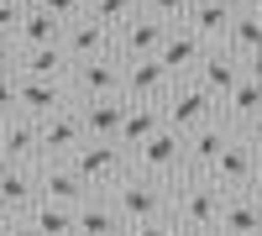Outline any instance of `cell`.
I'll use <instances>...</instances> for the list:
<instances>
[{"label":"cell","instance_id":"cell-1","mask_svg":"<svg viewBox=\"0 0 262 236\" xmlns=\"http://www.w3.org/2000/svg\"><path fill=\"white\" fill-rule=\"evenodd\" d=\"M111 205H116V216L126 221V231L142 226V221H163V216H173V184L147 179V174L131 168V174L111 189Z\"/></svg>","mask_w":262,"mask_h":236},{"label":"cell","instance_id":"cell-2","mask_svg":"<svg viewBox=\"0 0 262 236\" xmlns=\"http://www.w3.org/2000/svg\"><path fill=\"white\" fill-rule=\"evenodd\" d=\"M221 216H226V195L210 179L189 174V179L173 184V226H179V231H210L215 236Z\"/></svg>","mask_w":262,"mask_h":236},{"label":"cell","instance_id":"cell-3","mask_svg":"<svg viewBox=\"0 0 262 236\" xmlns=\"http://www.w3.org/2000/svg\"><path fill=\"white\" fill-rule=\"evenodd\" d=\"M163 121H168V132L189 137V132H200V126L221 121V100H215L200 79H173V90L163 100Z\"/></svg>","mask_w":262,"mask_h":236},{"label":"cell","instance_id":"cell-4","mask_svg":"<svg viewBox=\"0 0 262 236\" xmlns=\"http://www.w3.org/2000/svg\"><path fill=\"white\" fill-rule=\"evenodd\" d=\"M205 179L221 189L226 200H231V195H252L257 179H262V147H257V137H252V132H242V137H236L226 153H221V163H215Z\"/></svg>","mask_w":262,"mask_h":236},{"label":"cell","instance_id":"cell-5","mask_svg":"<svg viewBox=\"0 0 262 236\" xmlns=\"http://www.w3.org/2000/svg\"><path fill=\"white\" fill-rule=\"evenodd\" d=\"M69 163L79 168V179L90 184L95 195H111V189L131 174V153H126L121 142H84Z\"/></svg>","mask_w":262,"mask_h":236},{"label":"cell","instance_id":"cell-6","mask_svg":"<svg viewBox=\"0 0 262 236\" xmlns=\"http://www.w3.org/2000/svg\"><path fill=\"white\" fill-rule=\"evenodd\" d=\"M131 168H137V174H147V179H163V184L189 179V174H184V137L163 126V132L152 137L147 147H137V153H131Z\"/></svg>","mask_w":262,"mask_h":236},{"label":"cell","instance_id":"cell-7","mask_svg":"<svg viewBox=\"0 0 262 236\" xmlns=\"http://www.w3.org/2000/svg\"><path fill=\"white\" fill-rule=\"evenodd\" d=\"M121 79H126L121 53H105V58H84V63H74L69 90H74V100H111V95H121Z\"/></svg>","mask_w":262,"mask_h":236},{"label":"cell","instance_id":"cell-8","mask_svg":"<svg viewBox=\"0 0 262 236\" xmlns=\"http://www.w3.org/2000/svg\"><path fill=\"white\" fill-rule=\"evenodd\" d=\"M236 137H242V132H236L231 121H210V126H200V132H189L184 137V174H200L205 179Z\"/></svg>","mask_w":262,"mask_h":236},{"label":"cell","instance_id":"cell-9","mask_svg":"<svg viewBox=\"0 0 262 236\" xmlns=\"http://www.w3.org/2000/svg\"><path fill=\"white\" fill-rule=\"evenodd\" d=\"M42 126V163H69L84 142H90V132H84V121H79V105H69V111H58L48 121H37Z\"/></svg>","mask_w":262,"mask_h":236},{"label":"cell","instance_id":"cell-10","mask_svg":"<svg viewBox=\"0 0 262 236\" xmlns=\"http://www.w3.org/2000/svg\"><path fill=\"white\" fill-rule=\"evenodd\" d=\"M121 63H126V58H121ZM168 90H173V74L163 69L158 58H131V63H126L121 95H126L131 105H163V100H168Z\"/></svg>","mask_w":262,"mask_h":236},{"label":"cell","instance_id":"cell-11","mask_svg":"<svg viewBox=\"0 0 262 236\" xmlns=\"http://www.w3.org/2000/svg\"><path fill=\"white\" fill-rule=\"evenodd\" d=\"M37 189H42L48 205H69V210H79L84 200H95V189L79 179L74 163H37Z\"/></svg>","mask_w":262,"mask_h":236},{"label":"cell","instance_id":"cell-12","mask_svg":"<svg viewBox=\"0 0 262 236\" xmlns=\"http://www.w3.org/2000/svg\"><path fill=\"white\" fill-rule=\"evenodd\" d=\"M168 21H158V16H152V11H142V16H131L126 21V27L116 32V53L131 63V58H158L163 53V42H168Z\"/></svg>","mask_w":262,"mask_h":236},{"label":"cell","instance_id":"cell-13","mask_svg":"<svg viewBox=\"0 0 262 236\" xmlns=\"http://www.w3.org/2000/svg\"><path fill=\"white\" fill-rule=\"evenodd\" d=\"M205 53H210V42L194 32V27H173L168 42H163V53H158V63H163L173 79H194L200 63H205Z\"/></svg>","mask_w":262,"mask_h":236},{"label":"cell","instance_id":"cell-14","mask_svg":"<svg viewBox=\"0 0 262 236\" xmlns=\"http://www.w3.org/2000/svg\"><path fill=\"white\" fill-rule=\"evenodd\" d=\"M126 111H131L126 95H111V100H79V121H84V132H90V142H121Z\"/></svg>","mask_w":262,"mask_h":236},{"label":"cell","instance_id":"cell-15","mask_svg":"<svg viewBox=\"0 0 262 236\" xmlns=\"http://www.w3.org/2000/svg\"><path fill=\"white\" fill-rule=\"evenodd\" d=\"M69 105H79V100H74V90L63 79H21V116L48 121L58 111H69Z\"/></svg>","mask_w":262,"mask_h":236},{"label":"cell","instance_id":"cell-16","mask_svg":"<svg viewBox=\"0 0 262 236\" xmlns=\"http://www.w3.org/2000/svg\"><path fill=\"white\" fill-rule=\"evenodd\" d=\"M63 48H69L74 63H84V58H105V53H116V32L84 11L79 21H69V32H63Z\"/></svg>","mask_w":262,"mask_h":236},{"label":"cell","instance_id":"cell-17","mask_svg":"<svg viewBox=\"0 0 262 236\" xmlns=\"http://www.w3.org/2000/svg\"><path fill=\"white\" fill-rule=\"evenodd\" d=\"M194 79H200L215 100H226L236 84L247 79V58H236L226 42H221V48H210V53H205V63H200V74H194Z\"/></svg>","mask_w":262,"mask_h":236},{"label":"cell","instance_id":"cell-18","mask_svg":"<svg viewBox=\"0 0 262 236\" xmlns=\"http://www.w3.org/2000/svg\"><path fill=\"white\" fill-rule=\"evenodd\" d=\"M0 147L11 153V163L37 168L42 163V126L32 116H6V121H0Z\"/></svg>","mask_w":262,"mask_h":236},{"label":"cell","instance_id":"cell-19","mask_svg":"<svg viewBox=\"0 0 262 236\" xmlns=\"http://www.w3.org/2000/svg\"><path fill=\"white\" fill-rule=\"evenodd\" d=\"M37 205H42L37 168H11V174L0 179V210H6V221H27Z\"/></svg>","mask_w":262,"mask_h":236},{"label":"cell","instance_id":"cell-20","mask_svg":"<svg viewBox=\"0 0 262 236\" xmlns=\"http://www.w3.org/2000/svg\"><path fill=\"white\" fill-rule=\"evenodd\" d=\"M236 16H242V6H236V0H200V6H194V16H189V27L200 32L210 48H221V42L231 37V27H236Z\"/></svg>","mask_w":262,"mask_h":236},{"label":"cell","instance_id":"cell-21","mask_svg":"<svg viewBox=\"0 0 262 236\" xmlns=\"http://www.w3.org/2000/svg\"><path fill=\"white\" fill-rule=\"evenodd\" d=\"M215 236H262V200H257V189L226 200V216L215 226Z\"/></svg>","mask_w":262,"mask_h":236},{"label":"cell","instance_id":"cell-22","mask_svg":"<svg viewBox=\"0 0 262 236\" xmlns=\"http://www.w3.org/2000/svg\"><path fill=\"white\" fill-rule=\"evenodd\" d=\"M257 116H262V84H257V79H242V84L221 100V121H231L236 132H252Z\"/></svg>","mask_w":262,"mask_h":236},{"label":"cell","instance_id":"cell-23","mask_svg":"<svg viewBox=\"0 0 262 236\" xmlns=\"http://www.w3.org/2000/svg\"><path fill=\"white\" fill-rule=\"evenodd\" d=\"M74 221H79V231H74V236H126V221L116 216L111 195H95V200H84V205L74 210Z\"/></svg>","mask_w":262,"mask_h":236},{"label":"cell","instance_id":"cell-24","mask_svg":"<svg viewBox=\"0 0 262 236\" xmlns=\"http://www.w3.org/2000/svg\"><path fill=\"white\" fill-rule=\"evenodd\" d=\"M16 74L21 79H63L69 84V74H74V58H69V48H32V53H21V63H16Z\"/></svg>","mask_w":262,"mask_h":236},{"label":"cell","instance_id":"cell-25","mask_svg":"<svg viewBox=\"0 0 262 236\" xmlns=\"http://www.w3.org/2000/svg\"><path fill=\"white\" fill-rule=\"evenodd\" d=\"M63 32H69V27H63L58 16L27 6V16H21V27H16V42H21V53H32V48H58Z\"/></svg>","mask_w":262,"mask_h":236},{"label":"cell","instance_id":"cell-26","mask_svg":"<svg viewBox=\"0 0 262 236\" xmlns=\"http://www.w3.org/2000/svg\"><path fill=\"white\" fill-rule=\"evenodd\" d=\"M163 126H168V121H163V105H131V111H126V126H121V147H126V153H137V147H147Z\"/></svg>","mask_w":262,"mask_h":236},{"label":"cell","instance_id":"cell-27","mask_svg":"<svg viewBox=\"0 0 262 236\" xmlns=\"http://www.w3.org/2000/svg\"><path fill=\"white\" fill-rule=\"evenodd\" d=\"M226 48H231L236 58H257V53H262V11H242V16H236Z\"/></svg>","mask_w":262,"mask_h":236},{"label":"cell","instance_id":"cell-28","mask_svg":"<svg viewBox=\"0 0 262 236\" xmlns=\"http://www.w3.org/2000/svg\"><path fill=\"white\" fill-rule=\"evenodd\" d=\"M27 221H32V231H37V236H74V231H79L74 210H69V205H48V200H42Z\"/></svg>","mask_w":262,"mask_h":236},{"label":"cell","instance_id":"cell-29","mask_svg":"<svg viewBox=\"0 0 262 236\" xmlns=\"http://www.w3.org/2000/svg\"><path fill=\"white\" fill-rule=\"evenodd\" d=\"M142 11H147V0H95V6H90V16L105 21L111 32H121L126 21H131V16H142Z\"/></svg>","mask_w":262,"mask_h":236},{"label":"cell","instance_id":"cell-30","mask_svg":"<svg viewBox=\"0 0 262 236\" xmlns=\"http://www.w3.org/2000/svg\"><path fill=\"white\" fill-rule=\"evenodd\" d=\"M194 6H200V0H147V11L158 16V21H168V27H189Z\"/></svg>","mask_w":262,"mask_h":236},{"label":"cell","instance_id":"cell-31","mask_svg":"<svg viewBox=\"0 0 262 236\" xmlns=\"http://www.w3.org/2000/svg\"><path fill=\"white\" fill-rule=\"evenodd\" d=\"M21 116V74L16 69H0V121Z\"/></svg>","mask_w":262,"mask_h":236},{"label":"cell","instance_id":"cell-32","mask_svg":"<svg viewBox=\"0 0 262 236\" xmlns=\"http://www.w3.org/2000/svg\"><path fill=\"white\" fill-rule=\"evenodd\" d=\"M32 6H37V11H48V16H58L63 27H69V21H79L84 11H90L84 0H32Z\"/></svg>","mask_w":262,"mask_h":236},{"label":"cell","instance_id":"cell-33","mask_svg":"<svg viewBox=\"0 0 262 236\" xmlns=\"http://www.w3.org/2000/svg\"><path fill=\"white\" fill-rule=\"evenodd\" d=\"M126 236H179V226H173V216H163V221H142V226H131Z\"/></svg>","mask_w":262,"mask_h":236},{"label":"cell","instance_id":"cell-34","mask_svg":"<svg viewBox=\"0 0 262 236\" xmlns=\"http://www.w3.org/2000/svg\"><path fill=\"white\" fill-rule=\"evenodd\" d=\"M21 63V42H16V32H0V69H16Z\"/></svg>","mask_w":262,"mask_h":236},{"label":"cell","instance_id":"cell-35","mask_svg":"<svg viewBox=\"0 0 262 236\" xmlns=\"http://www.w3.org/2000/svg\"><path fill=\"white\" fill-rule=\"evenodd\" d=\"M21 16H27V6H16V0H0V32H16Z\"/></svg>","mask_w":262,"mask_h":236},{"label":"cell","instance_id":"cell-36","mask_svg":"<svg viewBox=\"0 0 262 236\" xmlns=\"http://www.w3.org/2000/svg\"><path fill=\"white\" fill-rule=\"evenodd\" d=\"M0 236H37V231H32V221H6V231H0Z\"/></svg>","mask_w":262,"mask_h":236},{"label":"cell","instance_id":"cell-37","mask_svg":"<svg viewBox=\"0 0 262 236\" xmlns=\"http://www.w3.org/2000/svg\"><path fill=\"white\" fill-rule=\"evenodd\" d=\"M247 79H257V84H262V53H257V58H247Z\"/></svg>","mask_w":262,"mask_h":236},{"label":"cell","instance_id":"cell-38","mask_svg":"<svg viewBox=\"0 0 262 236\" xmlns=\"http://www.w3.org/2000/svg\"><path fill=\"white\" fill-rule=\"evenodd\" d=\"M11 168H21V163H11V153H6V147H0V179H6Z\"/></svg>","mask_w":262,"mask_h":236},{"label":"cell","instance_id":"cell-39","mask_svg":"<svg viewBox=\"0 0 262 236\" xmlns=\"http://www.w3.org/2000/svg\"><path fill=\"white\" fill-rule=\"evenodd\" d=\"M236 6H242V11H262V0H236Z\"/></svg>","mask_w":262,"mask_h":236},{"label":"cell","instance_id":"cell-40","mask_svg":"<svg viewBox=\"0 0 262 236\" xmlns=\"http://www.w3.org/2000/svg\"><path fill=\"white\" fill-rule=\"evenodd\" d=\"M252 137H257V142H262V116H257V126H252Z\"/></svg>","mask_w":262,"mask_h":236},{"label":"cell","instance_id":"cell-41","mask_svg":"<svg viewBox=\"0 0 262 236\" xmlns=\"http://www.w3.org/2000/svg\"><path fill=\"white\" fill-rule=\"evenodd\" d=\"M179 236H210V231H179Z\"/></svg>","mask_w":262,"mask_h":236},{"label":"cell","instance_id":"cell-42","mask_svg":"<svg viewBox=\"0 0 262 236\" xmlns=\"http://www.w3.org/2000/svg\"><path fill=\"white\" fill-rule=\"evenodd\" d=\"M0 231H6V210H0Z\"/></svg>","mask_w":262,"mask_h":236},{"label":"cell","instance_id":"cell-43","mask_svg":"<svg viewBox=\"0 0 262 236\" xmlns=\"http://www.w3.org/2000/svg\"><path fill=\"white\" fill-rule=\"evenodd\" d=\"M257 200H262V179H257Z\"/></svg>","mask_w":262,"mask_h":236},{"label":"cell","instance_id":"cell-44","mask_svg":"<svg viewBox=\"0 0 262 236\" xmlns=\"http://www.w3.org/2000/svg\"><path fill=\"white\" fill-rule=\"evenodd\" d=\"M16 6H32V0H16Z\"/></svg>","mask_w":262,"mask_h":236},{"label":"cell","instance_id":"cell-45","mask_svg":"<svg viewBox=\"0 0 262 236\" xmlns=\"http://www.w3.org/2000/svg\"><path fill=\"white\" fill-rule=\"evenodd\" d=\"M84 6H95V0H84Z\"/></svg>","mask_w":262,"mask_h":236},{"label":"cell","instance_id":"cell-46","mask_svg":"<svg viewBox=\"0 0 262 236\" xmlns=\"http://www.w3.org/2000/svg\"><path fill=\"white\" fill-rule=\"evenodd\" d=\"M257 147H262V142H257Z\"/></svg>","mask_w":262,"mask_h":236}]
</instances>
